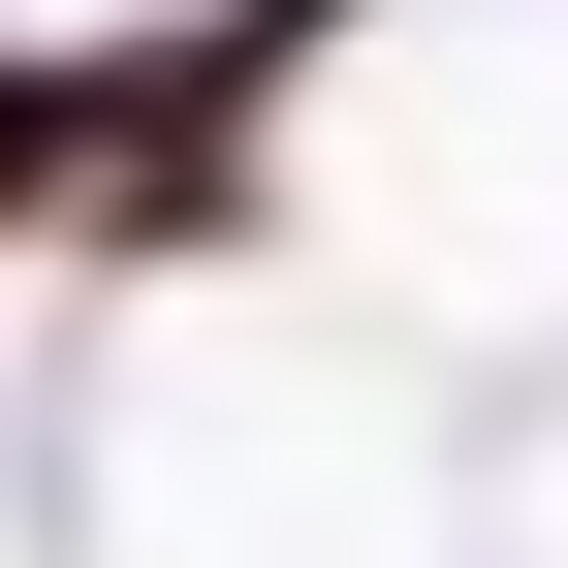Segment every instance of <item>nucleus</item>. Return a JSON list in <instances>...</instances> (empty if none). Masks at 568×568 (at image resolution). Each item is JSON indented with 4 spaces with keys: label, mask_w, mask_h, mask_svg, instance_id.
I'll use <instances>...</instances> for the list:
<instances>
[{
    "label": "nucleus",
    "mask_w": 568,
    "mask_h": 568,
    "mask_svg": "<svg viewBox=\"0 0 568 568\" xmlns=\"http://www.w3.org/2000/svg\"><path fill=\"white\" fill-rule=\"evenodd\" d=\"M316 63H347V0H159V32H95V284H190V253H253L284 222V159H316Z\"/></svg>",
    "instance_id": "nucleus-1"
},
{
    "label": "nucleus",
    "mask_w": 568,
    "mask_h": 568,
    "mask_svg": "<svg viewBox=\"0 0 568 568\" xmlns=\"http://www.w3.org/2000/svg\"><path fill=\"white\" fill-rule=\"evenodd\" d=\"M95 222V32H0V253Z\"/></svg>",
    "instance_id": "nucleus-2"
}]
</instances>
